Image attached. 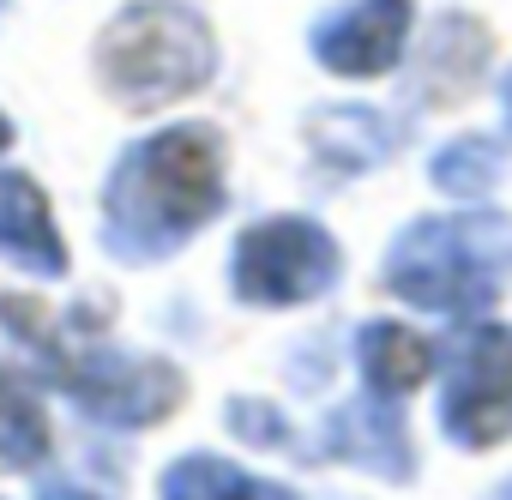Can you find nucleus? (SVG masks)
Here are the masks:
<instances>
[{
    "label": "nucleus",
    "instance_id": "nucleus-1",
    "mask_svg": "<svg viewBox=\"0 0 512 500\" xmlns=\"http://www.w3.org/2000/svg\"><path fill=\"white\" fill-rule=\"evenodd\" d=\"M229 205V145L211 121H175L133 139L103 175L97 241L121 266H157Z\"/></svg>",
    "mask_w": 512,
    "mask_h": 500
},
{
    "label": "nucleus",
    "instance_id": "nucleus-2",
    "mask_svg": "<svg viewBox=\"0 0 512 500\" xmlns=\"http://www.w3.org/2000/svg\"><path fill=\"white\" fill-rule=\"evenodd\" d=\"M0 326L25 344V356L43 368V380L97 428L139 434L181 410L187 374L151 350H121L103 338L97 314H43L25 296H0Z\"/></svg>",
    "mask_w": 512,
    "mask_h": 500
},
{
    "label": "nucleus",
    "instance_id": "nucleus-3",
    "mask_svg": "<svg viewBox=\"0 0 512 500\" xmlns=\"http://www.w3.org/2000/svg\"><path fill=\"white\" fill-rule=\"evenodd\" d=\"M386 290L440 320H476L512 284V217L494 205L428 211L404 223L380 266Z\"/></svg>",
    "mask_w": 512,
    "mask_h": 500
},
{
    "label": "nucleus",
    "instance_id": "nucleus-4",
    "mask_svg": "<svg viewBox=\"0 0 512 500\" xmlns=\"http://www.w3.org/2000/svg\"><path fill=\"white\" fill-rule=\"evenodd\" d=\"M91 61H97V85L121 109L151 115L205 91L217 79L223 49H217L211 19L187 0H127L97 31Z\"/></svg>",
    "mask_w": 512,
    "mask_h": 500
},
{
    "label": "nucleus",
    "instance_id": "nucleus-5",
    "mask_svg": "<svg viewBox=\"0 0 512 500\" xmlns=\"http://www.w3.org/2000/svg\"><path fill=\"white\" fill-rule=\"evenodd\" d=\"M344 278V247L320 217L302 211H272L253 217L235 247H229V296L241 308H308L320 296H332Z\"/></svg>",
    "mask_w": 512,
    "mask_h": 500
},
{
    "label": "nucleus",
    "instance_id": "nucleus-6",
    "mask_svg": "<svg viewBox=\"0 0 512 500\" xmlns=\"http://www.w3.org/2000/svg\"><path fill=\"white\" fill-rule=\"evenodd\" d=\"M440 434L458 452L512 440V326L470 320L440 344Z\"/></svg>",
    "mask_w": 512,
    "mask_h": 500
},
{
    "label": "nucleus",
    "instance_id": "nucleus-7",
    "mask_svg": "<svg viewBox=\"0 0 512 500\" xmlns=\"http://www.w3.org/2000/svg\"><path fill=\"white\" fill-rule=\"evenodd\" d=\"M416 31V0H344L314 31L308 49L338 79H386Z\"/></svg>",
    "mask_w": 512,
    "mask_h": 500
},
{
    "label": "nucleus",
    "instance_id": "nucleus-8",
    "mask_svg": "<svg viewBox=\"0 0 512 500\" xmlns=\"http://www.w3.org/2000/svg\"><path fill=\"white\" fill-rule=\"evenodd\" d=\"M314 458H338V464H356L386 482H416V440L404 428V410L374 392H362L326 416Z\"/></svg>",
    "mask_w": 512,
    "mask_h": 500
},
{
    "label": "nucleus",
    "instance_id": "nucleus-9",
    "mask_svg": "<svg viewBox=\"0 0 512 500\" xmlns=\"http://www.w3.org/2000/svg\"><path fill=\"white\" fill-rule=\"evenodd\" d=\"M0 260L25 272L31 284H61L73 272L55 205L43 181H31L25 169H0Z\"/></svg>",
    "mask_w": 512,
    "mask_h": 500
},
{
    "label": "nucleus",
    "instance_id": "nucleus-10",
    "mask_svg": "<svg viewBox=\"0 0 512 500\" xmlns=\"http://www.w3.org/2000/svg\"><path fill=\"white\" fill-rule=\"evenodd\" d=\"M350 356H356L362 392H374V398H386V404H404V398L440 368V344H428V338L410 332L404 320H368V326H356Z\"/></svg>",
    "mask_w": 512,
    "mask_h": 500
},
{
    "label": "nucleus",
    "instance_id": "nucleus-11",
    "mask_svg": "<svg viewBox=\"0 0 512 500\" xmlns=\"http://www.w3.org/2000/svg\"><path fill=\"white\" fill-rule=\"evenodd\" d=\"M308 145L326 169L362 175V169H380L404 145V121H392L386 109H362V103H326L308 121Z\"/></svg>",
    "mask_w": 512,
    "mask_h": 500
},
{
    "label": "nucleus",
    "instance_id": "nucleus-12",
    "mask_svg": "<svg viewBox=\"0 0 512 500\" xmlns=\"http://www.w3.org/2000/svg\"><path fill=\"white\" fill-rule=\"evenodd\" d=\"M157 500H302L290 482L272 476H253L235 458L217 452H181L175 464H163L157 476Z\"/></svg>",
    "mask_w": 512,
    "mask_h": 500
},
{
    "label": "nucleus",
    "instance_id": "nucleus-13",
    "mask_svg": "<svg viewBox=\"0 0 512 500\" xmlns=\"http://www.w3.org/2000/svg\"><path fill=\"white\" fill-rule=\"evenodd\" d=\"M428 181L446 199H458V205L488 199L506 181V139H494V133H458V139H446L428 157Z\"/></svg>",
    "mask_w": 512,
    "mask_h": 500
},
{
    "label": "nucleus",
    "instance_id": "nucleus-14",
    "mask_svg": "<svg viewBox=\"0 0 512 500\" xmlns=\"http://www.w3.org/2000/svg\"><path fill=\"white\" fill-rule=\"evenodd\" d=\"M49 458V422H43V404L31 398L25 380H13L0 368V464L7 470H31Z\"/></svg>",
    "mask_w": 512,
    "mask_h": 500
},
{
    "label": "nucleus",
    "instance_id": "nucleus-15",
    "mask_svg": "<svg viewBox=\"0 0 512 500\" xmlns=\"http://www.w3.org/2000/svg\"><path fill=\"white\" fill-rule=\"evenodd\" d=\"M223 422H229V434L241 440V446H290L296 452V428H290V416L272 404V398H229V410H223Z\"/></svg>",
    "mask_w": 512,
    "mask_h": 500
},
{
    "label": "nucleus",
    "instance_id": "nucleus-16",
    "mask_svg": "<svg viewBox=\"0 0 512 500\" xmlns=\"http://www.w3.org/2000/svg\"><path fill=\"white\" fill-rule=\"evenodd\" d=\"M37 500H109V494H97V488H85V482H67V476H49V482L37 488Z\"/></svg>",
    "mask_w": 512,
    "mask_h": 500
},
{
    "label": "nucleus",
    "instance_id": "nucleus-17",
    "mask_svg": "<svg viewBox=\"0 0 512 500\" xmlns=\"http://www.w3.org/2000/svg\"><path fill=\"white\" fill-rule=\"evenodd\" d=\"M500 103H506V127H512V73L500 79Z\"/></svg>",
    "mask_w": 512,
    "mask_h": 500
},
{
    "label": "nucleus",
    "instance_id": "nucleus-18",
    "mask_svg": "<svg viewBox=\"0 0 512 500\" xmlns=\"http://www.w3.org/2000/svg\"><path fill=\"white\" fill-rule=\"evenodd\" d=\"M7 145H13V121H7V115H0V151H7Z\"/></svg>",
    "mask_w": 512,
    "mask_h": 500
},
{
    "label": "nucleus",
    "instance_id": "nucleus-19",
    "mask_svg": "<svg viewBox=\"0 0 512 500\" xmlns=\"http://www.w3.org/2000/svg\"><path fill=\"white\" fill-rule=\"evenodd\" d=\"M488 500H512V476H506V482H500V488H494Z\"/></svg>",
    "mask_w": 512,
    "mask_h": 500
}]
</instances>
